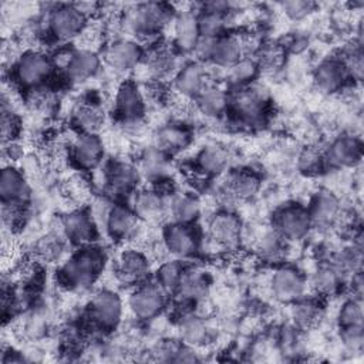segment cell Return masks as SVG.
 <instances>
[{
    "label": "cell",
    "mask_w": 364,
    "mask_h": 364,
    "mask_svg": "<svg viewBox=\"0 0 364 364\" xmlns=\"http://www.w3.org/2000/svg\"><path fill=\"white\" fill-rule=\"evenodd\" d=\"M107 257L101 247L95 245L80 246L61 266L60 280L68 289L85 290L101 276Z\"/></svg>",
    "instance_id": "6da1fadb"
},
{
    "label": "cell",
    "mask_w": 364,
    "mask_h": 364,
    "mask_svg": "<svg viewBox=\"0 0 364 364\" xmlns=\"http://www.w3.org/2000/svg\"><path fill=\"white\" fill-rule=\"evenodd\" d=\"M175 14L173 7L166 3H139L124 11L121 23L132 36L149 38L158 36L173 21Z\"/></svg>",
    "instance_id": "7a4b0ae2"
},
{
    "label": "cell",
    "mask_w": 364,
    "mask_h": 364,
    "mask_svg": "<svg viewBox=\"0 0 364 364\" xmlns=\"http://www.w3.org/2000/svg\"><path fill=\"white\" fill-rule=\"evenodd\" d=\"M54 63L38 50L24 51L13 65V80L27 91L46 87L54 73Z\"/></svg>",
    "instance_id": "3957f363"
},
{
    "label": "cell",
    "mask_w": 364,
    "mask_h": 364,
    "mask_svg": "<svg viewBox=\"0 0 364 364\" xmlns=\"http://www.w3.org/2000/svg\"><path fill=\"white\" fill-rule=\"evenodd\" d=\"M87 26L88 18L75 4H57L47 14V31L60 43L78 38L82 36Z\"/></svg>",
    "instance_id": "277c9868"
},
{
    "label": "cell",
    "mask_w": 364,
    "mask_h": 364,
    "mask_svg": "<svg viewBox=\"0 0 364 364\" xmlns=\"http://www.w3.org/2000/svg\"><path fill=\"white\" fill-rule=\"evenodd\" d=\"M124 313L119 294L111 289L97 290L88 303V318L101 331H111L118 327Z\"/></svg>",
    "instance_id": "5b68a950"
},
{
    "label": "cell",
    "mask_w": 364,
    "mask_h": 364,
    "mask_svg": "<svg viewBox=\"0 0 364 364\" xmlns=\"http://www.w3.org/2000/svg\"><path fill=\"white\" fill-rule=\"evenodd\" d=\"M146 109V98L141 87L132 81H122L115 92L114 111L122 125L138 127L142 122Z\"/></svg>",
    "instance_id": "8992f818"
},
{
    "label": "cell",
    "mask_w": 364,
    "mask_h": 364,
    "mask_svg": "<svg viewBox=\"0 0 364 364\" xmlns=\"http://www.w3.org/2000/svg\"><path fill=\"white\" fill-rule=\"evenodd\" d=\"M229 109L237 122L249 127L260 125L267 117V100L262 91L243 87L230 95Z\"/></svg>",
    "instance_id": "52a82bcc"
},
{
    "label": "cell",
    "mask_w": 364,
    "mask_h": 364,
    "mask_svg": "<svg viewBox=\"0 0 364 364\" xmlns=\"http://www.w3.org/2000/svg\"><path fill=\"white\" fill-rule=\"evenodd\" d=\"M311 228L307 208L297 203L282 206L272 219V229L284 240H300L307 236Z\"/></svg>",
    "instance_id": "ba28073f"
},
{
    "label": "cell",
    "mask_w": 364,
    "mask_h": 364,
    "mask_svg": "<svg viewBox=\"0 0 364 364\" xmlns=\"http://www.w3.org/2000/svg\"><path fill=\"white\" fill-rule=\"evenodd\" d=\"M166 297L168 294L155 282H144L129 293L128 309L138 320H151L165 309Z\"/></svg>",
    "instance_id": "9c48e42d"
},
{
    "label": "cell",
    "mask_w": 364,
    "mask_h": 364,
    "mask_svg": "<svg viewBox=\"0 0 364 364\" xmlns=\"http://www.w3.org/2000/svg\"><path fill=\"white\" fill-rule=\"evenodd\" d=\"M162 245L175 259H188L199 250L200 237L193 225L172 222L162 230Z\"/></svg>",
    "instance_id": "30bf717a"
},
{
    "label": "cell",
    "mask_w": 364,
    "mask_h": 364,
    "mask_svg": "<svg viewBox=\"0 0 364 364\" xmlns=\"http://www.w3.org/2000/svg\"><path fill=\"white\" fill-rule=\"evenodd\" d=\"M141 222L135 210L125 203L109 205L104 216L105 232L115 242H127L138 236Z\"/></svg>",
    "instance_id": "8fae6325"
},
{
    "label": "cell",
    "mask_w": 364,
    "mask_h": 364,
    "mask_svg": "<svg viewBox=\"0 0 364 364\" xmlns=\"http://www.w3.org/2000/svg\"><path fill=\"white\" fill-rule=\"evenodd\" d=\"M30 185L24 173L14 165H4L0 173L1 208L24 210L30 200Z\"/></svg>",
    "instance_id": "7c38bea8"
},
{
    "label": "cell",
    "mask_w": 364,
    "mask_h": 364,
    "mask_svg": "<svg viewBox=\"0 0 364 364\" xmlns=\"http://www.w3.org/2000/svg\"><path fill=\"white\" fill-rule=\"evenodd\" d=\"M270 291L282 303H294L304 297L307 291L306 277L291 266L277 267L270 279Z\"/></svg>",
    "instance_id": "4fadbf2b"
},
{
    "label": "cell",
    "mask_w": 364,
    "mask_h": 364,
    "mask_svg": "<svg viewBox=\"0 0 364 364\" xmlns=\"http://www.w3.org/2000/svg\"><path fill=\"white\" fill-rule=\"evenodd\" d=\"M151 272L148 256L138 249L121 252L115 260L114 273L117 280L124 286H138L146 282Z\"/></svg>",
    "instance_id": "5bb4252c"
},
{
    "label": "cell",
    "mask_w": 364,
    "mask_h": 364,
    "mask_svg": "<svg viewBox=\"0 0 364 364\" xmlns=\"http://www.w3.org/2000/svg\"><path fill=\"white\" fill-rule=\"evenodd\" d=\"M61 235L75 246L91 245L97 236V223L92 213L85 209H73L61 220Z\"/></svg>",
    "instance_id": "9a60e30c"
},
{
    "label": "cell",
    "mask_w": 364,
    "mask_h": 364,
    "mask_svg": "<svg viewBox=\"0 0 364 364\" xmlns=\"http://www.w3.org/2000/svg\"><path fill=\"white\" fill-rule=\"evenodd\" d=\"M242 233L243 225L240 218L229 209L216 212L208 222L209 239L223 249L236 247L242 239Z\"/></svg>",
    "instance_id": "2e32d148"
},
{
    "label": "cell",
    "mask_w": 364,
    "mask_h": 364,
    "mask_svg": "<svg viewBox=\"0 0 364 364\" xmlns=\"http://www.w3.org/2000/svg\"><path fill=\"white\" fill-rule=\"evenodd\" d=\"M326 166L353 168L363 158L361 139L354 135H340L323 149Z\"/></svg>",
    "instance_id": "e0dca14e"
},
{
    "label": "cell",
    "mask_w": 364,
    "mask_h": 364,
    "mask_svg": "<svg viewBox=\"0 0 364 364\" xmlns=\"http://www.w3.org/2000/svg\"><path fill=\"white\" fill-rule=\"evenodd\" d=\"M71 161L81 169H95L104 158V145L98 134L77 132L68 144Z\"/></svg>",
    "instance_id": "ac0fdd59"
},
{
    "label": "cell",
    "mask_w": 364,
    "mask_h": 364,
    "mask_svg": "<svg viewBox=\"0 0 364 364\" xmlns=\"http://www.w3.org/2000/svg\"><path fill=\"white\" fill-rule=\"evenodd\" d=\"M144 60V50L132 38H117L104 51V61L117 73H128Z\"/></svg>",
    "instance_id": "d6986e66"
},
{
    "label": "cell",
    "mask_w": 364,
    "mask_h": 364,
    "mask_svg": "<svg viewBox=\"0 0 364 364\" xmlns=\"http://www.w3.org/2000/svg\"><path fill=\"white\" fill-rule=\"evenodd\" d=\"M249 40L247 37L236 33H225L218 37L213 44V51L209 63L219 68H230L242 57L247 55Z\"/></svg>",
    "instance_id": "ffe728a7"
},
{
    "label": "cell",
    "mask_w": 364,
    "mask_h": 364,
    "mask_svg": "<svg viewBox=\"0 0 364 364\" xmlns=\"http://www.w3.org/2000/svg\"><path fill=\"white\" fill-rule=\"evenodd\" d=\"M313 81L316 88L323 94H336L343 91L350 78L340 58L328 57L321 60L313 71Z\"/></svg>",
    "instance_id": "44dd1931"
},
{
    "label": "cell",
    "mask_w": 364,
    "mask_h": 364,
    "mask_svg": "<svg viewBox=\"0 0 364 364\" xmlns=\"http://www.w3.org/2000/svg\"><path fill=\"white\" fill-rule=\"evenodd\" d=\"M209 81L210 78L205 65L199 61H189L181 65L175 73L172 85L181 97L186 100H195Z\"/></svg>",
    "instance_id": "7402d4cb"
},
{
    "label": "cell",
    "mask_w": 364,
    "mask_h": 364,
    "mask_svg": "<svg viewBox=\"0 0 364 364\" xmlns=\"http://www.w3.org/2000/svg\"><path fill=\"white\" fill-rule=\"evenodd\" d=\"M260 188V178L249 171L239 169L228 175L220 186V198L223 202H239L253 198Z\"/></svg>",
    "instance_id": "603a6c76"
},
{
    "label": "cell",
    "mask_w": 364,
    "mask_h": 364,
    "mask_svg": "<svg viewBox=\"0 0 364 364\" xmlns=\"http://www.w3.org/2000/svg\"><path fill=\"white\" fill-rule=\"evenodd\" d=\"M141 173L129 162L115 161L105 171V186L115 196H125L138 189Z\"/></svg>",
    "instance_id": "cb8c5ba5"
},
{
    "label": "cell",
    "mask_w": 364,
    "mask_h": 364,
    "mask_svg": "<svg viewBox=\"0 0 364 364\" xmlns=\"http://www.w3.org/2000/svg\"><path fill=\"white\" fill-rule=\"evenodd\" d=\"M131 208L141 220L156 222L168 212L169 203L158 188H142L134 192Z\"/></svg>",
    "instance_id": "d4e9b609"
},
{
    "label": "cell",
    "mask_w": 364,
    "mask_h": 364,
    "mask_svg": "<svg viewBox=\"0 0 364 364\" xmlns=\"http://www.w3.org/2000/svg\"><path fill=\"white\" fill-rule=\"evenodd\" d=\"M101 65L100 55L91 48H78L73 50L71 55L63 68V73L68 81L84 82L92 78Z\"/></svg>",
    "instance_id": "484cf974"
},
{
    "label": "cell",
    "mask_w": 364,
    "mask_h": 364,
    "mask_svg": "<svg viewBox=\"0 0 364 364\" xmlns=\"http://www.w3.org/2000/svg\"><path fill=\"white\" fill-rule=\"evenodd\" d=\"M313 228H330L341 216V203L338 198L328 192L321 191L314 195L307 208Z\"/></svg>",
    "instance_id": "4316f807"
},
{
    "label": "cell",
    "mask_w": 364,
    "mask_h": 364,
    "mask_svg": "<svg viewBox=\"0 0 364 364\" xmlns=\"http://www.w3.org/2000/svg\"><path fill=\"white\" fill-rule=\"evenodd\" d=\"M200 38L198 14L185 10L178 11L173 17V47L181 53H193Z\"/></svg>",
    "instance_id": "83f0119b"
},
{
    "label": "cell",
    "mask_w": 364,
    "mask_h": 364,
    "mask_svg": "<svg viewBox=\"0 0 364 364\" xmlns=\"http://www.w3.org/2000/svg\"><path fill=\"white\" fill-rule=\"evenodd\" d=\"M142 61L152 78L159 81L171 74L175 75V73L179 70L175 47L165 44H158L149 48L148 53L144 54Z\"/></svg>",
    "instance_id": "f1b7e54d"
},
{
    "label": "cell",
    "mask_w": 364,
    "mask_h": 364,
    "mask_svg": "<svg viewBox=\"0 0 364 364\" xmlns=\"http://www.w3.org/2000/svg\"><path fill=\"white\" fill-rule=\"evenodd\" d=\"M136 168L141 178L149 181L151 183H162L171 173L169 155L156 146L146 148L141 154Z\"/></svg>",
    "instance_id": "f546056e"
},
{
    "label": "cell",
    "mask_w": 364,
    "mask_h": 364,
    "mask_svg": "<svg viewBox=\"0 0 364 364\" xmlns=\"http://www.w3.org/2000/svg\"><path fill=\"white\" fill-rule=\"evenodd\" d=\"M229 92L218 82L209 81L193 100L196 109L208 118H219L229 109Z\"/></svg>",
    "instance_id": "4dcf8cb0"
},
{
    "label": "cell",
    "mask_w": 364,
    "mask_h": 364,
    "mask_svg": "<svg viewBox=\"0 0 364 364\" xmlns=\"http://www.w3.org/2000/svg\"><path fill=\"white\" fill-rule=\"evenodd\" d=\"M196 168L209 176H216L223 173L229 164H230V154L229 151L218 144H209L206 146H203L196 158Z\"/></svg>",
    "instance_id": "1f68e13d"
},
{
    "label": "cell",
    "mask_w": 364,
    "mask_h": 364,
    "mask_svg": "<svg viewBox=\"0 0 364 364\" xmlns=\"http://www.w3.org/2000/svg\"><path fill=\"white\" fill-rule=\"evenodd\" d=\"M73 122L78 132L98 134V131L104 127L105 112L97 102H78L73 109Z\"/></svg>",
    "instance_id": "d6a6232c"
},
{
    "label": "cell",
    "mask_w": 364,
    "mask_h": 364,
    "mask_svg": "<svg viewBox=\"0 0 364 364\" xmlns=\"http://www.w3.org/2000/svg\"><path fill=\"white\" fill-rule=\"evenodd\" d=\"M209 291L208 274L198 267H185L178 294L189 303H198L206 297Z\"/></svg>",
    "instance_id": "836d02e7"
},
{
    "label": "cell",
    "mask_w": 364,
    "mask_h": 364,
    "mask_svg": "<svg viewBox=\"0 0 364 364\" xmlns=\"http://www.w3.org/2000/svg\"><path fill=\"white\" fill-rule=\"evenodd\" d=\"M191 142V132L181 124H166L155 134V145L168 155L185 149Z\"/></svg>",
    "instance_id": "e575fe53"
},
{
    "label": "cell",
    "mask_w": 364,
    "mask_h": 364,
    "mask_svg": "<svg viewBox=\"0 0 364 364\" xmlns=\"http://www.w3.org/2000/svg\"><path fill=\"white\" fill-rule=\"evenodd\" d=\"M200 202L196 196L189 193H178L172 196L168 212L172 216V222L193 225L200 215Z\"/></svg>",
    "instance_id": "d590c367"
},
{
    "label": "cell",
    "mask_w": 364,
    "mask_h": 364,
    "mask_svg": "<svg viewBox=\"0 0 364 364\" xmlns=\"http://www.w3.org/2000/svg\"><path fill=\"white\" fill-rule=\"evenodd\" d=\"M291 318L293 324L300 330H309L316 327L323 318V307L317 300L300 299L291 303Z\"/></svg>",
    "instance_id": "8d00e7d4"
},
{
    "label": "cell",
    "mask_w": 364,
    "mask_h": 364,
    "mask_svg": "<svg viewBox=\"0 0 364 364\" xmlns=\"http://www.w3.org/2000/svg\"><path fill=\"white\" fill-rule=\"evenodd\" d=\"M179 333L182 343L192 347L203 344L209 334L205 320L193 313H185L181 316Z\"/></svg>",
    "instance_id": "74e56055"
},
{
    "label": "cell",
    "mask_w": 364,
    "mask_h": 364,
    "mask_svg": "<svg viewBox=\"0 0 364 364\" xmlns=\"http://www.w3.org/2000/svg\"><path fill=\"white\" fill-rule=\"evenodd\" d=\"M183 264L178 260H166L164 263H161L155 272V283L169 296V294H175L178 293L179 284H181V279L183 274Z\"/></svg>",
    "instance_id": "f35d334b"
},
{
    "label": "cell",
    "mask_w": 364,
    "mask_h": 364,
    "mask_svg": "<svg viewBox=\"0 0 364 364\" xmlns=\"http://www.w3.org/2000/svg\"><path fill=\"white\" fill-rule=\"evenodd\" d=\"M198 14V24L200 37H209V38H218L225 34L228 28V18L229 13L215 11L202 7Z\"/></svg>",
    "instance_id": "ab89813d"
},
{
    "label": "cell",
    "mask_w": 364,
    "mask_h": 364,
    "mask_svg": "<svg viewBox=\"0 0 364 364\" xmlns=\"http://www.w3.org/2000/svg\"><path fill=\"white\" fill-rule=\"evenodd\" d=\"M341 284V273L333 264H324L318 267L311 276L310 286L320 296H328L334 293Z\"/></svg>",
    "instance_id": "60d3db41"
},
{
    "label": "cell",
    "mask_w": 364,
    "mask_h": 364,
    "mask_svg": "<svg viewBox=\"0 0 364 364\" xmlns=\"http://www.w3.org/2000/svg\"><path fill=\"white\" fill-rule=\"evenodd\" d=\"M340 61L343 63L347 75L351 81H360L364 71V63H363V48L360 41H353L351 44L346 46L340 55H337Z\"/></svg>",
    "instance_id": "b9f144b4"
},
{
    "label": "cell",
    "mask_w": 364,
    "mask_h": 364,
    "mask_svg": "<svg viewBox=\"0 0 364 364\" xmlns=\"http://www.w3.org/2000/svg\"><path fill=\"white\" fill-rule=\"evenodd\" d=\"M364 316H363V304L360 297H350L347 299L337 314V324L338 330L341 328H353V327H364L363 326Z\"/></svg>",
    "instance_id": "7bdbcfd3"
},
{
    "label": "cell",
    "mask_w": 364,
    "mask_h": 364,
    "mask_svg": "<svg viewBox=\"0 0 364 364\" xmlns=\"http://www.w3.org/2000/svg\"><path fill=\"white\" fill-rule=\"evenodd\" d=\"M259 67L253 55L242 57L236 64L228 68V78L236 87L247 85L257 74Z\"/></svg>",
    "instance_id": "ee69618b"
},
{
    "label": "cell",
    "mask_w": 364,
    "mask_h": 364,
    "mask_svg": "<svg viewBox=\"0 0 364 364\" xmlns=\"http://www.w3.org/2000/svg\"><path fill=\"white\" fill-rule=\"evenodd\" d=\"M253 58L256 60L259 70L273 71L283 64L284 48L280 44H264L257 48Z\"/></svg>",
    "instance_id": "f6af8a7d"
},
{
    "label": "cell",
    "mask_w": 364,
    "mask_h": 364,
    "mask_svg": "<svg viewBox=\"0 0 364 364\" xmlns=\"http://www.w3.org/2000/svg\"><path fill=\"white\" fill-rule=\"evenodd\" d=\"M21 131V119L14 108L9 104L1 105V119H0V132H1V142L10 144L16 142L17 136Z\"/></svg>",
    "instance_id": "bcb514c9"
},
{
    "label": "cell",
    "mask_w": 364,
    "mask_h": 364,
    "mask_svg": "<svg viewBox=\"0 0 364 364\" xmlns=\"http://www.w3.org/2000/svg\"><path fill=\"white\" fill-rule=\"evenodd\" d=\"M297 166L304 175H317L323 172V169L326 168L323 149H318L316 146L304 148L297 158Z\"/></svg>",
    "instance_id": "7dc6e473"
},
{
    "label": "cell",
    "mask_w": 364,
    "mask_h": 364,
    "mask_svg": "<svg viewBox=\"0 0 364 364\" xmlns=\"http://www.w3.org/2000/svg\"><path fill=\"white\" fill-rule=\"evenodd\" d=\"M64 240H67L63 235H51L38 240L36 246V255L43 262H55L64 255Z\"/></svg>",
    "instance_id": "c3c4849f"
},
{
    "label": "cell",
    "mask_w": 364,
    "mask_h": 364,
    "mask_svg": "<svg viewBox=\"0 0 364 364\" xmlns=\"http://www.w3.org/2000/svg\"><path fill=\"white\" fill-rule=\"evenodd\" d=\"M284 16L293 21H300L309 17L316 10V3L307 0H290L280 4Z\"/></svg>",
    "instance_id": "681fc988"
},
{
    "label": "cell",
    "mask_w": 364,
    "mask_h": 364,
    "mask_svg": "<svg viewBox=\"0 0 364 364\" xmlns=\"http://www.w3.org/2000/svg\"><path fill=\"white\" fill-rule=\"evenodd\" d=\"M284 239H282L273 229L270 232H266L260 242H259V250L260 253L264 256V257H269V259H276L282 250H283V246H284Z\"/></svg>",
    "instance_id": "f907efd6"
},
{
    "label": "cell",
    "mask_w": 364,
    "mask_h": 364,
    "mask_svg": "<svg viewBox=\"0 0 364 364\" xmlns=\"http://www.w3.org/2000/svg\"><path fill=\"white\" fill-rule=\"evenodd\" d=\"M340 340L346 350L351 353H358L364 346V327H353V328H341Z\"/></svg>",
    "instance_id": "816d5d0a"
},
{
    "label": "cell",
    "mask_w": 364,
    "mask_h": 364,
    "mask_svg": "<svg viewBox=\"0 0 364 364\" xmlns=\"http://www.w3.org/2000/svg\"><path fill=\"white\" fill-rule=\"evenodd\" d=\"M26 361H28V360L24 357L23 353L14 351V350H11V348H9L7 351H4L3 355H1V363H4V364H10V363H26Z\"/></svg>",
    "instance_id": "f5cc1de1"
}]
</instances>
